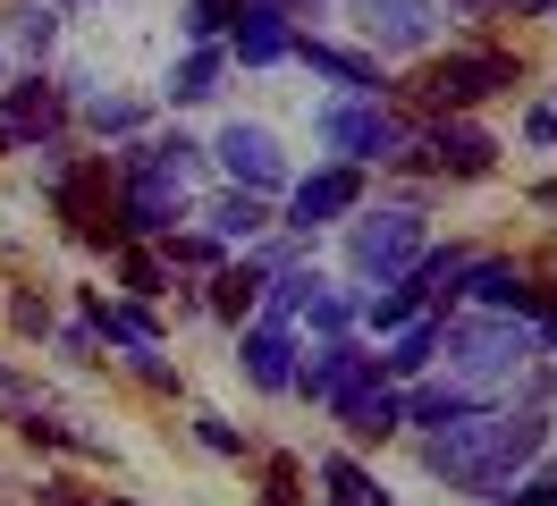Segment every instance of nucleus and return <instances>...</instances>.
<instances>
[{
  "instance_id": "nucleus-20",
  "label": "nucleus",
  "mask_w": 557,
  "mask_h": 506,
  "mask_svg": "<svg viewBox=\"0 0 557 506\" xmlns=\"http://www.w3.org/2000/svg\"><path fill=\"white\" fill-rule=\"evenodd\" d=\"M465 270H473V254H414V270H406V296H448V287H465Z\"/></svg>"
},
{
  "instance_id": "nucleus-11",
  "label": "nucleus",
  "mask_w": 557,
  "mask_h": 506,
  "mask_svg": "<svg viewBox=\"0 0 557 506\" xmlns=\"http://www.w3.org/2000/svg\"><path fill=\"white\" fill-rule=\"evenodd\" d=\"M220 161H228V177H237L245 195H271L278 177H287V161H278V144H271L262 127H245V119H237L228 135H220Z\"/></svg>"
},
{
  "instance_id": "nucleus-9",
  "label": "nucleus",
  "mask_w": 557,
  "mask_h": 506,
  "mask_svg": "<svg viewBox=\"0 0 557 506\" xmlns=\"http://www.w3.org/2000/svg\"><path fill=\"white\" fill-rule=\"evenodd\" d=\"M355 26L372 34L381 51H414V42H431V0H347Z\"/></svg>"
},
{
  "instance_id": "nucleus-35",
  "label": "nucleus",
  "mask_w": 557,
  "mask_h": 506,
  "mask_svg": "<svg viewBox=\"0 0 557 506\" xmlns=\"http://www.w3.org/2000/svg\"><path fill=\"white\" fill-rule=\"evenodd\" d=\"M490 9H516V17H532V9H557V0H490Z\"/></svg>"
},
{
  "instance_id": "nucleus-13",
  "label": "nucleus",
  "mask_w": 557,
  "mask_h": 506,
  "mask_svg": "<svg viewBox=\"0 0 557 506\" xmlns=\"http://www.w3.org/2000/svg\"><path fill=\"white\" fill-rule=\"evenodd\" d=\"M296 51V34H287V9L278 0H245V17H237V60L245 67H271Z\"/></svg>"
},
{
  "instance_id": "nucleus-39",
  "label": "nucleus",
  "mask_w": 557,
  "mask_h": 506,
  "mask_svg": "<svg viewBox=\"0 0 557 506\" xmlns=\"http://www.w3.org/2000/svg\"><path fill=\"white\" fill-rule=\"evenodd\" d=\"M381 506H388V498H381Z\"/></svg>"
},
{
  "instance_id": "nucleus-18",
  "label": "nucleus",
  "mask_w": 557,
  "mask_h": 506,
  "mask_svg": "<svg viewBox=\"0 0 557 506\" xmlns=\"http://www.w3.org/2000/svg\"><path fill=\"white\" fill-rule=\"evenodd\" d=\"M465 287H473L482 312H532V296H541V287H523L507 262H473V270H465Z\"/></svg>"
},
{
  "instance_id": "nucleus-6",
  "label": "nucleus",
  "mask_w": 557,
  "mask_h": 506,
  "mask_svg": "<svg viewBox=\"0 0 557 506\" xmlns=\"http://www.w3.org/2000/svg\"><path fill=\"white\" fill-rule=\"evenodd\" d=\"M60 211L85 245H127V220H110V169H60Z\"/></svg>"
},
{
  "instance_id": "nucleus-26",
  "label": "nucleus",
  "mask_w": 557,
  "mask_h": 506,
  "mask_svg": "<svg viewBox=\"0 0 557 506\" xmlns=\"http://www.w3.org/2000/svg\"><path fill=\"white\" fill-rule=\"evenodd\" d=\"M431 346H440V330H414V321H406L397 346H388V371H422V363H431Z\"/></svg>"
},
{
  "instance_id": "nucleus-10",
  "label": "nucleus",
  "mask_w": 557,
  "mask_h": 506,
  "mask_svg": "<svg viewBox=\"0 0 557 506\" xmlns=\"http://www.w3.org/2000/svg\"><path fill=\"white\" fill-rule=\"evenodd\" d=\"M330 405H338V422H347L355 439H381V431H397V422H406V397H397V388H381V371L347 380Z\"/></svg>"
},
{
  "instance_id": "nucleus-5",
  "label": "nucleus",
  "mask_w": 557,
  "mask_h": 506,
  "mask_svg": "<svg viewBox=\"0 0 557 506\" xmlns=\"http://www.w3.org/2000/svg\"><path fill=\"white\" fill-rule=\"evenodd\" d=\"M448 346L473 363V380H465V388H482V397H490V388H498V380L523 363V346H532V337H523L516 321H456Z\"/></svg>"
},
{
  "instance_id": "nucleus-14",
  "label": "nucleus",
  "mask_w": 557,
  "mask_h": 506,
  "mask_svg": "<svg viewBox=\"0 0 557 506\" xmlns=\"http://www.w3.org/2000/svg\"><path fill=\"white\" fill-rule=\"evenodd\" d=\"M0 110H9L0 127L17 135V144H42V135L60 127V94H51L42 76H26V85H0Z\"/></svg>"
},
{
  "instance_id": "nucleus-38",
  "label": "nucleus",
  "mask_w": 557,
  "mask_h": 506,
  "mask_svg": "<svg viewBox=\"0 0 557 506\" xmlns=\"http://www.w3.org/2000/svg\"><path fill=\"white\" fill-rule=\"evenodd\" d=\"M0 144H17V135H9V127H0Z\"/></svg>"
},
{
  "instance_id": "nucleus-3",
  "label": "nucleus",
  "mask_w": 557,
  "mask_h": 506,
  "mask_svg": "<svg viewBox=\"0 0 557 506\" xmlns=\"http://www.w3.org/2000/svg\"><path fill=\"white\" fill-rule=\"evenodd\" d=\"M321 135H330V152H347V161H388L397 144H406V127L381 110V94H347L321 110Z\"/></svg>"
},
{
  "instance_id": "nucleus-32",
  "label": "nucleus",
  "mask_w": 557,
  "mask_h": 506,
  "mask_svg": "<svg viewBox=\"0 0 557 506\" xmlns=\"http://www.w3.org/2000/svg\"><path fill=\"white\" fill-rule=\"evenodd\" d=\"M498 506H557V472H541V481H523L516 498H498Z\"/></svg>"
},
{
  "instance_id": "nucleus-29",
  "label": "nucleus",
  "mask_w": 557,
  "mask_h": 506,
  "mask_svg": "<svg viewBox=\"0 0 557 506\" xmlns=\"http://www.w3.org/2000/svg\"><path fill=\"white\" fill-rule=\"evenodd\" d=\"M161 287H170V270L152 262V254H127V296H144V304H152Z\"/></svg>"
},
{
  "instance_id": "nucleus-19",
  "label": "nucleus",
  "mask_w": 557,
  "mask_h": 506,
  "mask_svg": "<svg viewBox=\"0 0 557 506\" xmlns=\"http://www.w3.org/2000/svg\"><path fill=\"white\" fill-rule=\"evenodd\" d=\"M296 51H305V60H313L330 85H347V94H381V67L355 60V51H338V42H296Z\"/></svg>"
},
{
  "instance_id": "nucleus-8",
  "label": "nucleus",
  "mask_w": 557,
  "mask_h": 506,
  "mask_svg": "<svg viewBox=\"0 0 557 506\" xmlns=\"http://www.w3.org/2000/svg\"><path fill=\"white\" fill-rule=\"evenodd\" d=\"M177 211H186V186L161 177V169H144V161H127V229L161 236V229H177Z\"/></svg>"
},
{
  "instance_id": "nucleus-12",
  "label": "nucleus",
  "mask_w": 557,
  "mask_h": 506,
  "mask_svg": "<svg viewBox=\"0 0 557 506\" xmlns=\"http://www.w3.org/2000/svg\"><path fill=\"white\" fill-rule=\"evenodd\" d=\"M355 202H363V177H355V169H321V177L296 186L287 229H321V220H338V211H355Z\"/></svg>"
},
{
  "instance_id": "nucleus-21",
  "label": "nucleus",
  "mask_w": 557,
  "mask_h": 506,
  "mask_svg": "<svg viewBox=\"0 0 557 506\" xmlns=\"http://www.w3.org/2000/svg\"><path fill=\"white\" fill-rule=\"evenodd\" d=\"M321 481H330V506H381L372 472L355 465V456H330V465H321Z\"/></svg>"
},
{
  "instance_id": "nucleus-15",
  "label": "nucleus",
  "mask_w": 557,
  "mask_h": 506,
  "mask_svg": "<svg viewBox=\"0 0 557 506\" xmlns=\"http://www.w3.org/2000/svg\"><path fill=\"white\" fill-rule=\"evenodd\" d=\"M245 371H253V388H296V337L278 321L245 330Z\"/></svg>"
},
{
  "instance_id": "nucleus-27",
  "label": "nucleus",
  "mask_w": 557,
  "mask_h": 506,
  "mask_svg": "<svg viewBox=\"0 0 557 506\" xmlns=\"http://www.w3.org/2000/svg\"><path fill=\"white\" fill-rule=\"evenodd\" d=\"M363 321H372V330H406V321H414V296H406V287H388V296L363 304Z\"/></svg>"
},
{
  "instance_id": "nucleus-23",
  "label": "nucleus",
  "mask_w": 557,
  "mask_h": 506,
  "mask_svg": "<svg viewBox=\"0 0 557 506\" xmlns=\"http://www.w3.org/2000/svg\"><path fill=\"white\" fill-rule=\"evenodd\" d=\"M94 330H102V337H119V346H152L144 312H127V304H102V296H94Z\"/></svg>"
},
{
  "instance_id": "nucleus-4",
  "label": "nucleus",
  "mask_w": 557,
  "mask_h": 506,
  "mask_svg": "<svg viewBox=\"0 0 557 506\" xmlns=\"http://www.w3.org/2000/svg\"><path fill=\"white\" fill-rule=\"evenodd\" d=\"M414 254H422V220L414 211H381V220H363V229L347 236V262L363 270V279H406L414 270Z\"/></svg>"
},
{
  "instance_id": "nucleus-7",
  "label": "nucleus",
  "mask_w": 557,
  "mask_h": 506,
  "mask_svg": "<svg viewBox=\"0 0 557 506\" xmlns=\"http://www.w3.org/2000/svg\"><path fill=\"white\" fill-rule=\"evenodd\" d=\"M406 161H422V169H448V177H482L490 161H498V144H490L482 127H465V119H440V127L422 135V152H406Z\"/></svg>"
},
{
  "instance_id": "nucleus-37",
  "label": "nucleus",
  "mask_w": 557,
  "mask_h": 506,
  "mask_svg": "<svg viewBox=\"0 0 557 506\" xmlns=\"http://www.w3.org/2000/svg\"><path fill=\"white\" fill-rule=\"evenodd\" d=\"M278 9H313V0H278Z\"/></svg>"
},
{
  "instance_id": "nucleus-30",
  "label": "nucleus",
  "mask_w": 557,
  "mask_h": 506,
  "mask_svg": "<svg viewBox=\"0 0 557 506\" xmlns=\"http://www.w3.org/2000/svg\"><path fill=\"white\" fill-rule=\"evenodd\" d=\"M305 296H313V279H305V270L271 279V312H305Z\"/></svg>"
},
{
  "instance_id": "nucleus-22",
  "label": "nucleus",
  "mask_w": 557,
  "mask_h": 506,
  "mask_svg": "<svg viewBox=\"0 0 557 506\" xmlns=\"http://www.w3.org/2000/svg\"><path fill=\"white\" fill-rule=\"evenodd\" d=\"M170 94L177 101H203V94H220V51H195V60L170 76Z\"/></svg>"
},
{
  "instance_id": "nucleus-36",
  "label": "nucleus",
  "mask_w": 557,
  "mask_h": 506,
  "mask_svg": "<svg viewBox=\"0 0 557 506\" xmlns=\"http://www.w3.org/2000/svg\"><path fill=\"white\" fill-rule=\"evenodd\" d=\"M456 9H473V17H482V9H490V0H456Z\"/></svg>"
},
{
  "instance_id": "nucleus-34",
  "label": "nucleus",
  "mask_w": 557,
  "mask_h": 506,
  "mask_svg": "<svg viewBox=\"0 0 557 506\" xmlns=\"http://www.w3.org/2000/svg\"><path fill=\"white\" fill-rule=\"evenodd\" d=\"M532 135H541V144H557V101H541V110H532Z\"/></svg>"
},
{
  "instance_id": "nucleus-17",
  "label": "nucleus",
  "mask_w": 557,
  "mask_h": 506,
  "mask_svg": "<svg viewBox=\"0 0 557 506\" xmlns=\"http://www.w3.org/2000/svg\"><path fill=\"white\" fill-rule=\"evenodd\" d=\"M363 371H381L363 346H321L313 363L296 371V388H305V397H338V388H347V380H363Z\"/></svg>"
},
{
  "instance_id": "nucleus-28",
  "label": "nucleus",
  "mask_w": 557,
  "mask_h": 506,
  "mask_svg": "<svg viewBox=\"0 0 557 506\" xmlns=\"http://www.w3.org/2000/svg\"><path fill=\"white\" fill-rule=\"evenodd\" d=\"M296 490H305V472H296V456H271V490H262V506H305Z\"/></svg>"
},
{
  "instance_id": "nucleus-16",
  "label": "nucleus",
  "mask_w": 557,
  "mask_h": 506,
  "mask_svg": "<svg viewBox=\"0 0 557 506\" xmlns=\"http://www.w3.org/2000/svg\"><path fill=\"white\" fill-rule=\"evenodd\" d=\"M482 388H465V380H440V388H414L406 397V422H422V431H448V422H465V414H482Z\"/></svg>"
},
{
  "instance_id": "nucleus-31",
  "label": "nucleus",
  "mask_w": 557,
  "mask_h": 506,
  "mask_svg": "<svg viewBox=\"0 0 557 506\" xmlns=\"http://www.w3.org/2000/svg\"><path fill=\"white\" fill-rule=\"evenodd\" d=\"M228 17H237V0H195V17H186V26H195V42H211Z\"/></svg>"
},
{
  "instance_id": "nucleus-33",
  "label": "nucleus",
  "mask_w": 557,
  "mask_h": 506,
  "mask_svg": "<svg viewBox=\"0 0 557 506\" xmlns=\"http://www.w3.org/2000/svg\"><path fill=\"white\" fill-rule=\"evenodd\" d=\"M26 439H35V447H69V422H51V414H26Z\"/></svg>"
},
{
  "instance_id": "nucleus-25",
  "label": "nucleus",
  "mask_w": 557,
  "mask_h": 506,
  "mask_svg": "<svg viewBox=\"0 0 557 506\" xmlns=\"http://www.w3.org/2000/svg\"><path fill=\"white\" fill-rule=\"evenodd\" d=\"M253 296H262V279H253V270H220V287H211V312H228V321H237Z\"/></svg>"
},
{
  "instance_id": "nucleus-24",
  "label": "nucleus",
  "mask_w": 557,
  "mask_h": 506,
  "mask_svg": "<svg viewBox=\"0 0 557 506\" xmlns=\"http://www.w3.org/2000/svg\"><path fill=\"white\" fill-rule=\"evenodd\" d=\"M211 229H220V236H253V229H262V202H253V195H220V202H211Z\"/></svg>"
},
{
  "instance_id": "nucleus-1",
  "label": "nucleus",
  "mask_w": 557,
  "mask_h": 506,
  "mask_svg": "<svg viewBox=\"0 0 557 506\" xmlns=\"http://www.w3.org/2000/svg\"><path fill=\"white\" fill-rule=\"evenodd\" d=\"M541 439H549L541 414H465V422H448V431H431L422 465L440 472V481H456V490L498 498V481H516V465L541 456Z\"/></svg>"
},
{
  "instance_id": "nucleus-2",
  "label": "nucleus",
  "mask_w": 557,
  "mask_h": 506,
  "mask_svg": "<svg viewBox=\"0 0 557 506\" xmlns=\"http://www.w3.org/2000/svg\"><path fill=\"white\" fill-rule=\"evenodd\" d=\"M498 85H516V60H507V51H456V60H431V67L414 76V101L448 119V110H473V101H490Z\"/></svg>"
}]
</instances>
